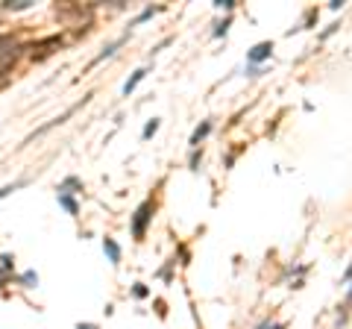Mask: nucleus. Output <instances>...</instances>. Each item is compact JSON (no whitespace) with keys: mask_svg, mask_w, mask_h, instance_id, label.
I'll return each mask as SVG.
<instances>
[{"mask_svg":"<svg viewBox=\"0 0 352 329\" xmlns=\"http://www.w3.org/2000/svg\"><path fill=\"white\" fill-rule=\"evenodd\" d=\"M153 218V200H144L138 209H135V215H132V235L141 241L144 238V232H147V223Z\"/></svg>","mask_w":352,"mask_h":329,"instance_id":"obj_1","label":"nucleus"},{"mask_svg":"<svg viewBox=\"0 0 352 329\" xmlns=\"http://www.w3.org/2000/svg\"><path fill=\"white\" fill-rule=\"evenodd\" d=\"M270 53H273V42H262L246 53V62H250V65H258L264 59H270Z\"/></svg>","mask_w":352,"mask_h":329,"instance_id":"obj_2","label":"nucleus"},{"mask_svg":"<svg viewBox=\"0 0 352 329\" xmlns=\"http://www.w3.org/2000/svg\"><path fill=\"white\" fill-rule=\"evenodd\" d=\"M124 42H126V36H124V39H118V42H112V44H106V47H103V50H100V53H97V56L91 59V65H88V68L100 65L103 59H109V56H114V50H118V47H120V44H124Z\"/></svg>","mask_w":352,"mask_h":329,"instance_id":"obj_3","label":"nucleus"},{"mask_svg":"<svg viewBox=\"0 0 352 329\" xmlns=\"http://www.w3.org/2000/svg\"><path fill=\"white\" fill-rule=\"evenodd\" d=\"M147 74H150V71H147V68H138V71H135V74H132L130 80H126V83H124V94H126V97H130L132 91H135V86H138V83H141V80H144V77H147Z\"/></svg>","mask_w":352,"mask_h":329,"instance_id":"obj_4","label":"nucleus"},{"mask_svg":"<svg viewBox=\"0 0 352 329\" xmlns=\"http://www.w3.org/2000/svg\"><path fill=\"white\" fill-rule=\"evenodd\" d=\"M103 250H106V256H109L112 264L120 262V247H118V241H114V238H103Z\"/></svg>","mask_w":352,"mask_h":329,"instance_id":"obj_5","label":"nucleus"},{"mask_svg":"<svg viewBox=\"0 0 352 329\" xmlns=\"http://www.w3.org/2000/svg\"><path fill=\"white\" fill-rule=\"evenodd\" d=\"M208 132H212V121H202L197 130H194V135H191V147H194V150L200 147V141H202V138H206Z\"/></svg>","mask_w":352,"mask_h":329,"instance_id":"obj_6","label":"nucleus"},{"mask_svg":"<svg viewBox=\"0 0 352 329\" xmlns=\"http://www.w3.org/2000/svg\"><path fill=\"white\" fill-rule=\"evenodd\" d=\"M3 9H12V12H24V9H30V0H6V3H3Z\"/></svg>","mask_w":352,"mask_h":329,"instance_id":"obj_7","label":"nucleus"},{"mask_svg":"<svg viewBox=\"0 0 352 329\" xmlns=\"http://www.w3.org/2000/svg\"><path fill=\"white\" fill-rule=\"evenodd\" d=\"M21 185H26V179H18V182H12V185H3V188H0V200H3V197H9L12 191H18Z\"/></svg>","mask_w":352,"mask_h":329,"instance_id":"obj_8","label":"nucleus"},{"mask_svg":"<svg viewBox=\"0 0 352 329\" xmlns=\"http://www.w3.org/2000/svg\"><path fill=\"white\" fill-rule=\"evenodd\" d=\"M59 203L65 206V209L70 212V215H76V212H80V209H76V203H74V200L68 197V194H59Z\"/></svg>","mask_w":352,"mask_h":329,"instance_id":"obj_9","label":"nucleus"},{"mask_svg":"<svg viewBox=\"0 0 352 329\" xmlns=\"http://www.w3.org/2000/svg\"><path fill=\"white\" fill-rule=\"evenodd\" d=\"M158 130V118H153V121H147V127H144V132H141V138H150L153 132Z\"/></svg>","mask_w":352,"mask_h":329,"instance_id":"obj_10","label":"nucleus"},{"mask_svg":"<svg viewBox=\"0 0 352 329\" xmlns=\"http://www.w3.org/2000/svg\"><path fill=\"white\" fill-rule=\"evenodd\" d=\"M21 282H24V285H26V288H32V285H36V282H38V276H36V270H26V273H24V276H21Z\"/></svg>","mask_w":352,"mask_h":329,"instance_id":"obj_11","label":"nucleus"},{"mask_svg":"<svg viewBox=\"0 0 352 329\" xmlns=\"http://www.w3.org/2000/svg\"><path fill=\"white\" fill-rule=\"evenodd\" d=\"M0 267H3V270H12V267H15V259H12L9 253H3V256H0Z\"/></svg>","mask_w":352,"mask_h":329,"instance_id":"obj_12","label":"nucleus"},{"mask_svg":"<svg viewBox=\"0 0 352 329\" xmlns=\"http://www.w3.org/2000/svg\"><path fill=\"white\" fill-rule=\"evenodd\" d=\"M200 159H202V150H194V153H191V159H188V165H191V171H197Z\"/></svg>","mask_w":352,"mask_h":329,"instance_id":"obj_13","label":"nucleus"},{"mask_svg":"<svg viewBox=\"0 0 352 329\" xmlns=\"http://www.w3.org/2000/svg\"><path fill=\"white\" fill-rule=\"evenodd\" d=\"M214 6H220V9H226V12H232V9H235V0H218Z\"/></svg>","mask_w":352,"mask_h":329,"instance_id":"obj_14","label":"nucleus"},{"mask_svg":"<svg viewBox=\"0 0 352 329\" xmlns=\"http://www.w3.org/2000/svg\"><path fill=\"white\" fill-rule=\"evenodd\" d=\"M229 24H232V21H229V18H226V21H223V24H218V30H214V36H226V30H229Z\"/></svg>","mask_w":352,"mask_h":329,"instance_id":"obj_15","label":"nucleus"},{"mask_svg":"<svg viewBox=\"0 0 352 329\" xmlns=\"http://www.w3.org/2000/svg\"><path fill=\"white\" fill-rule=\"evenodd\" d=\"M132 294L141 300V297H147V288H144V285H135V288H132Z\"/></svg>","mask_w":352,"mask_h":329,"instance_id":"obj_16","label":"nucleus"},{"mask_svg":"<svg viewBox=\"0 0 352 329\" xmlns=\"http://www.w3.org/2000/svg\"><path fill=\"white\" fill-rule=\"evenodd\" d=\"M258 329H285V323H270V320H264Z\"/></svg>","mask_w":352,"mask_h":329,"instance_id":"obj_17","label":"nucleus"},{"mask_svg":"<svg viewBox=\"0 0 352 329\" xmlns=\"http://www.w3.org/2000/svg\"><path fill=\"white\" fill-rule=\"evenodd\" d=\"M76 329H97V326H94V323H80Z\"/></svg>","mask_w":352,"mask_h":329,"instance_id":"obj_18","label":"nucleus"},{"mask_svg":"<svg viewBox=\"0 0 352 329\" xmlns=\"http://www.w3.org/2000/svg\"><path fill=\"white\" fill-rule=\"evenodd\" d=\"M344 279H352V264L346 267V273H344Z\"/></svg>","mask_w":352,"mask_h":329,"instance_id":"obj_19","label":"nucleus"},{"mask_svg":"<svg viewBox=\"0 0 352 329\" xmlns=\"http://www.w3.org/2000/svg\"><path fill=\"white\" fill-rule=\"evenodd\" d=\"M352 303V288H350V294H346V306Z\"/></svg>","mask_w":352,"mask_h":329,"instance_id":"obj_20","label":"nucleus"},{"mask_svg":"<svg viewBox=\"0 0 352 329\" xmlns=\"http://www.w3.org/2000/svg\"><path fill=\"white\" fill-rule=\"evenodd\" d=\"M0 285H3V267H0Z\"/></svg>","mask_w":352,"mask_h":329,"instance_id":"obj_21","label":"nucleus"}]
</instances>
